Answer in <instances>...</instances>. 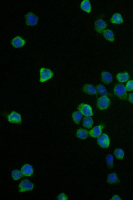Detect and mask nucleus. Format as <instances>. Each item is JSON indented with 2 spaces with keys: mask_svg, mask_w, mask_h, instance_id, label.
I'll return each mask as SVG.
<instances>
[{
  "mask_svg": "<svg viewBox=\"0 0 133 200\" xmlns=\"http://www.w3.org/2000/svg\"><path fill=\"white\" fill-rule=\"evenodd\" d=\"M110 104V100L107 96H103L98 99L97 105L98 108L101 110L107 109Z\"/></svg>",
  "mask_w": 133,
  "mask_h": 200,
  "instance_id": "4",
  "label": "nucleus"
},
{
  "mask_svg": "<svg viewBox=\"0 0 133 200\" xmlns=\"http://www.w3.org/2000/svg\"><path fill=\"white\" fill-rule=\"evenodd\" d=\"M8 119L10 122L13 123H20L21 122V117L20 114L15 112H12L8 116Z\"/></svg>",
  "mask_w": 133,
  "mask_h": 200,
  "instance_id": "8",
  "label": "nucleus"
},
{
  "mask_svg": "<svg viewBox=\"0 0 133 200\" xmlns=\"http://www.w3.org/2000/svg\"><path fill=\"white\" fill-rule=\"evenodd\" d=\"M81 8L83 10L90 13L91 10V3L88 0H84L81 4Z\"/></svg>",
  "mask_w": 133,
  "mask_h": 200,
  "instance_id": "15",
  "label": "nucleus"
},
{
  "mask_svg": "<svg viewBox=\"0 0 133 200\" xmlns=\"http://www.w3.org/2000/svg\"><path fill=\"white\" fill-rule=\"evenodd\" d=\"M117 79L121 82H124L129 79V75L127 73H119L117 75Z\"/></svg>",
  "mask_w": 133,
  "mask_h": 200,
  "instance_id": "21",
  "label": "nucleus"
},
{
  "mask_svg": "<svg viewBox=\"0 0 133 200\" xmlns=\"http://www.w3.org/2000/svg\"><path fill=\"white\" fill-rule=\"evenodd\" d=\"M21 172L24 176H30L33 173L34 170L31 165L26 164L21 168Z\"/></svg>",
  "mask_w": 133,
  "mask_h": 200,
  "instance_id": "11",
  "label": "nucleus"
},
{
  "mask_svg": "<svg viewBox=\"0 0 133 200\" xmlns=\"http://www.w3.org/2000/svg\"><path fill=\"white\" fill-rule=\"evenodd\" d=\"M102 132V127L101 126H96L89 131V134L91 137L96 138L99 137Z\"/></svg>",
  "mask_w": 133,
  "mask_h": 200,
  "instance_id": "12",
  "label": "nucleus"
},
{
  "mask_svg": "<svg viewBox=\"0 0 133 200\" xmlns=\"http://www.w3.org/2000/svg\"><path fill=\"white\" fill-rule=\"evenodd\" d=\"M104 37L110 42H114L115 40L114 35L113 31L110 30H106L104 31Z\"/></svg>",
  "mask_w": 133,
  "mask_h": 200,
  "instance_id": "14",
  "label": "nucleus"
},
{
  "mask_svg": "<svg viewBox=\"0 0 133 200\" xmlns=\"http://www.w3.org/2000/svg\"><path fill=\"white\" fill-rule=\"evenodd\" d=\"M40 81L41 82H44L52 78L53 76V73L50 69L45 68H42L40 70Z\"/></svg>",
  "mask_w": 133,
  "mask_h": 200,
  "instance_id": "1",
  "label": "nucleus"
},
{
  "mask_svg": "<svg viewBox=\"0 0 133 200\" xmlns=\"http://www.w3.org/2000/svg\"><path fill=\"white\" fill-rule=\"evenodd\" d=\"M25 44V40L19 36H17L14 37L11 41L12 45L14 47L16 48L24 46Z\"/></svg>",
  "mask_w": 133,
  "mask_h": 200,
  "instance_id": "9",
  "label": "nucleus"
},
{
  "mask_svg": "<svg viewBox=\"0 0 133 200\" xmlns=\"http://www.w3.org/2000/svg\"><path fill=\"white\" fill-rule=\"evenodd\" d=\"M126 89L128 91H132L133 90V80H130L127 83Z\"/></svg>",
  "mask_w": 133,
  "mask_h": 200,
  "instance_id": "27",
  "label": "nucleus"
},
{
  "mask_svg": "<svg viewBox=\"0 0 133 200\" xmlns=\"http://www.w3.org/2000/svg\"><path fill=\"white\" fill-rule=\"evenodd\" d=\"M118 178L115 174H111L108 178V182L110 183H116L118 182Z\"/></svg>",
  "mask_w": 133,
  "mask_h": 200,
  "instance_id": "24",
  "label": "nucleus"
},
{
  "mask_svg": "<svg viewBox=\"0 0 133 200\" xmlns=\"http://www.w3.org/2000/svg\"><path fill=\"white\" fill-rule=\"evenodd\" d=\"M107 164L109 167H112L113 166V161H114V158L112 155H108L107 157Z\"/></svg>",
  "mask_w": 133,
  "mask_h": 200,
  "instance_id": "26",
  "label": "nucleus"
},
{
  "mask_svg": "<svg viewBox=\"0 0 133 200\" xmlns=\"http://www.w3.org/2000/svg\"><path fill=\"white\" fill-rule=\"evenodd\" d=\"M107 27V24L102 19H98L95 23V30L97 32H104V30Z\"/></svg>",
  "mask_w": 133,
  "mask_h": 200,
  "instance_id": "10",
  "label": "nucleus"
},
{
  "mask_svg": "<svg viewBox=\"0 0 133 200\" xmlns=\"http://www.w3.org/2000/svg\"><path fill=\"white\" fill-rule=\"evenodd\" d=\"M34 185L28 180L22 181L19 186L20 192H24L27 191H32L33 189Z\"/></svg>",
  "mask_w": 133,
  "mask_h": 200,
  "instance_id": "2",
  "label": "nucleus"
},
{
  "mask_svg": "<svg viewBox=\"0 0 133 200\" xmlns=\"http://www.w3.org/2000/svg\"><path fill=\"white\" fill-rule=\"evenodd\" d=\"M89 132L87 130L84 129H79L77 131V137L82 140H85L89 136Z\"/></svg>",
  "mask_w": 133,
  "mask_h": 200,
  "instance_id": "17",
  "label": "nucleus"
},
{
  "mask_svg": "<svg viewBox=\"0 0 133 200\" xmlns=\"http://www.w3.org/2000/svg\"><path fill=\"white\" fill-rule=\"evenodd\" d=\"M78 109L82 114L86 116H93V113L92 109L90 105L87 104L82 103L78 106Z\"/></svg>",
  "mask_w": 133,
  "mask_h": 200,
  "instance_id": "3",
  "label": "nucleus"
},
{
  "mask_svg": "<svg viewBox=\"0 0 133 200\" xmlns=\"http://www.w3.org/2000/svg\"><path fill=\"white\" fill-rule=\"evenodd\" d=\"M12 176L15 181H17L20 179L23 176L21 172L18 170H14L12 172Z\"/></svg>",
  "mask_w": 133,
  "mask_h": 200,
  "instance_id": "22",
  "label": "nucleus"
},
{
  "mask_svg": "<svg viewBox=\"0 0 133 200\" xmlns=\"http://www.w3.org/2000/svg\"><path fill=\"white\" fill-rule=\"evenodd\" d=\"M114 154L116 158L119 160H122L124 158V152L121 149H116Z\"/></svg>",
  "mask_w": 133,
  "mask_h": 200,
  "instance_id": "23",
  "label": "nucleus"
},
{
  "mask_svg": "<svg viewBox=\"0 0 133 200\" xmlns=\"http://www.w3.org/2000/svg\"><path fill=\"white\" fill-rule=\"evenodd\" d=\"M26 17V24L28 26H34L37 24L38 22V17L32 13H28Z\"/></svg>",
  "mask_w": 133,
  "mask_h": 200,
  "instance_id": "7",
  "label": "nucleus"
},
{
  "mask_svg": "<svg viewBox=\"0 0 133 200\" xmlns=\"http://www.w3.org/2000/svg\"><path fill=\"white\" fill-rule=\"evenodd\" d=\"M83 91L85 93L90 95H93L97 93L96 88L91 84H86L83 87Z\"/></svg>",
  "mask_w": 133,
  "mask_h": 200,
  "instance_id": "13",
  "label": "nucleus"
},
{
  "mask_svg": "<svg viewBox=\"0 0 133 200\" xmlns=\"http://www.w3.org/2000/svg\"><path fill=\"white\" fill-rule=\"evenodd\" d=\"M98 93L101 95L106 96L108 94V91L105 86L103 85H99L97 87Z\"/></svg>",
  "mask_w": 133,
  "mask_h": 200,
  "instance_id": "25",
  "label": "nucleus"
},
{
  "mask_svg": "<svg viewBox=\"0 0 133 200\" xmlns=\"http://www.w3.org/2000/svg\"><path fill=\"white\" fill-rule=\"evenodd\" d=\"M58 199L59 200H67L68 199L66 195L62 193L58 196Z\"/></svg>",
  "mask_w": 133,
  "mask_h": 200,
  "instance_id": "28",
  "label": "nucleus"
},
{
  "mask_svg": "<svg viewBox=\"0 0 133 200\" xmlns=\"http://www.w3.org/2000/svg\"><path fill=\"white\" fill-rule=\"evenodd\" d=\"M114 92L116 95L121 98H125L127 95L126 89L123 84H119L116 86Z\"/></svg>",
  "mask_w": 133,
  "mask_h": 200,
  "instance_id": "5",
  "label": "nucleus"
},
{
  "mask_svg": "<svg viewBox=\"0 0 133 200\" xmlns=\"http://www.w3.org/2000/svg\"><path fill=\"white\" fill-rule=\"evenodd\" d=\"M112 199L119 200H121V199H120V198L119 197V196H118V195H115L114 196V197H113V198H112Z\"/></svg>",
  "mask_w": 133,
  "mask_h": 200,
  "instance_id": "30",
  "label": "nucleus"
},
{
  "mask_svg": "<svg viewBox=\"0 0 133 200\" xmlns=\"http://www.w3.org/2000/svg\"><path fill=\"white\" fill-rule=\"evenodd\" d=\"M73 121L77 124H79L83 117V114L80 111H76L72 114Z\"/></svg>",
  "mask_w": 133,
  "mask_h": 200,
  "instance_id": "20",
  "label": "nucleus"
},
{
  "mask_svg": "<svg viewBox=\"0 0 133 200\" xmlns=\"http://www.w3.org/2000/svg\"><path fill=\"white\" fill-rule=\"evenodd\" d=\"M111 22L114 24H121L123 22V20L121 15L115 14L111 19Z\"/></svg>",
  "mask_w": 133,
  "mask_h": 200,
  "instance_id": "18",
  "label": "nucleus"
},
{
  "mask_svg": "<svg viewBox=\"0 0 133 200\" xmlns=\"http://www.w3.org/2000/svg\"><path fill=\"white\" fill-rule=\"evenodd\" d=\"M102 78L103 82L106 84L111 83L113 80L112 75L109 72H103L102 75Z\"/></svg>",
  "mask_w": 133,
  "mask_h": 200,
  "instance_id": "16",
  "label": "nucleus"
},
{
  "mask_svg": "<svg viewBox=\"0 0 133 200\" xmlns=\"http://www.w3.org/2000/svg\"><path fill=\"white\" fill-rule=\"evenodd\" d=\"M129 100L132 103H133V93H131L129 96Z\"/></svg>",
  "mask_w": 133,
  "mask_h": 200,
  "instance_id": "29",
  "label": "nucleus"
},
{
  "mask_svg": "<svg viewBox=\"0 0 133 200\" xmlns=\"http://www.w3.org/2000/svg\"><path fill=\"white\" fill-rule=\"evenodd\" d=\"M94 121L93 119L90 116L85 117L83 119V125L84 127L87 128H91L93 125Z\"/></svg>",
  "mask_w": 133,
  "mask_h": 200,
  "instance_id": "19",
  "label": "nucleus"
},
{
  "mask_svg": "<svg viewBox=\"0 0 133 200\" xmlns=\"http://www.w3.org/2000/svg\"><path fill=\"white\" fill-rule=\"evenodd\" d=\"M98 144L103 148H108L110 146V140L108 135L106 134H103L98 138Z\"/></svg>",
  "mask_w": 133,
  "mask_h": 200,
  "instance_id": "6",
  "label": "nucleus"
}]
</instances>
